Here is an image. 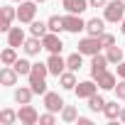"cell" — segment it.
Instances as JSON below:
<instances>
[{"label":"cell","mask_w":125,"mask_h":125,"mask_svg":"<svg viewBox=\"0 0 125 125\" xmlns=\"http://www.w3.org/2000/svg\"><path fill=\"white\" fill-rule=\"evenodd\" d=\"M113 91H115V98H118V101H125V79H120Z\"/></svg>","instance_id":"d6a6232c"},{"label":"cell","mask_w":125,"mask_h":125,"mask_svg":"<svg viewBox=\"0 0 125 125\" xmlns=\"http://www.w3.org/2000/svg\"><path fill=\"white\" fill-rule=\"evenodd\" d=\"M37 3H47V0H37Z\"/></svg>","instance_id":"60d3db41"},{"label":"cell","mask_w":125,"mask_h":125,"mask_svg":"<svg viewBox=\"0 0 125 125\" xmlns=\"http://www.w3.org/2000/svg\"><path fill=\"white\" fill-rule=\"evenodd\" d=\"M17 115H20V123H22V125H37V123H39V113H37L34 105H30V103L20 105Z\"/></svg>","instance_id":"ba28073f"},{"label":"cell","mask_w":125,"mask_h":125,"mask_svg":"<svg viewBox=\"0 0 125 125\" xmlns=\"http://www.w3.org/2000/svg\"><path fill=\"white\" fill-rule=\"evenodd\" d=\"M64 27H66V32H71V34H79V32H83V30H86V20H83L81 15L66 12V15H64Z\"/></svg>","instance_id":"277c9868"},{"label":"cell","mask_w":125,"mask_h":125,"mask_svg":"<svg viewBox=\"0 0 125 125\" xmlns=\"http://www.w3.org/2000/svg\"><path fill=\"white\" fill-rule=\"evenodd\" d=\"M47 66H49V74L52 76H61L66 71V59L61 56V54H49V59H47Z\"/></svg>","instance_id":"52a82bcc"},{"label":"cell","mask_w":125,"mask_h":125,"mask_svg":"<svg viewBox=\"0 0 125 125\" xmlns=\"http://www.w3.org/2000/svg\"><path fill=\"white\" fill-rule=\"evenodd\" d=\"M66 103H64V98H61L59 93H54V91H47L44 93V108L47 110H52V113H61V108H64Z\"/></svg>","instance_id":"30bf717a"},{"label":"cell","mask_w":125,"mask_h":125,"mask_svg":"<svg viewBox=\"0 0 125 125\" xmlns=\"http://www.w3.org/2000/svg\"><path fill=\"white\" fill-rule=\"evenodd\" d=\"M120 32H123V34H125V17H123V20H120Z\"/></svg>","instance_id":"f35d334b"},{"label":"cell","mask_w":125,"mask_h":125,"mask_svg":"<svg viewBox=\"0 0 125 125\" xmlns=\"http://www.w3.org/2000/svg\"><path fill=\"white\" fill-rule=\"evenodd\" d=\"M47 32H49V25H47V22H39V20L30 22V34H34V37H44Z\"/></svg>","instance_id":"83f0119b"},{"label":"cell","mask_w":125,"mask_h":125,"mask_svg":"<svg viewBox=\"0 0 125 125\" xmlns=\"http://www.w3.org/2000/svg\"><path fill=\"white\" fill-rule=\"evenodd\" d=\"M86 32L91 37H101L105 32V17H91V20H86Z\"/></svg>","instance_id":"7c38bea8"},{"label":"cell","mask_w":125,"mask_h":125,"mask_svg":"<svg viewBox=\"0 0 125 125\" xmlns=\"http://www.w3.org/2000/svg\"><path fill=\"white\" fill-rule=\"evenodd\" d=\"M61 5H64L66 12H74V15H81V12H86L91 8L88 0H61Z\"/></svg>","instance_id":"8fae6325"},{"label":"cell","mask_w":125,"mask_h":125,"mask_svg":"<svg viewBox=\"0 0 125 125\" xmlns=\"http://www.w3.org/2000/svg\"><path fill=\"white\" fill-rule=\"evenodd\" d=\"M30 76H39V79H47L49 76V66H47V61L42 64V61H37V64H32V71Z\"/></svg>","instance_id":"4dcf8cb0"},{"label":"cell","mask_w":125,"mask_h":125,"mask_svg":"<svg viewBox=\"0 0 125 125\" xmlns=\"http://www.w3.org/2000/svg\"><path fill=\"white\" fill-rule=\"evenodd\" d=\"M74 93H76V98H83V101H88L93 93H98V83H96V79L79 81V83H76V88H74Z\"/></svg>","instance_id":"5b68a950"},{"label":"cell","mask_w":125,"mask_h":125,"mask_svg":"<svg viewBox=\"0 0 125 125\" xmlns=\"http://www.w3.org/2000/svg\"><path fill=\"white\" fill-rule=\"evenodd\" d=\"M32 96H34L32 86H20V88H15V103H20V105L32 103Z\"/></svg>","instance_id":"d6986e66"},{"label":"cell","mask_w":125,"mask_h":125,"mask_svg":"<svg viewBox=\"0 0 125 125\" xmlns=\"http://www.w3.org/2000/svg\"><path fill=\"white\" fill-rule=\"evenodd\" d=\"M103 17H105V22L118 25L125 17V0H108V5L103 8Z\"/></svg>","instance_id":"6da1fadb"},{"label":"cell","mask_w":125,"mask_h":125,"mask_svg":"<svg viewBox=\"0 0 125 125\" xmlns=\"http://www.w3.org/2000/svg\"><path fill=\"white\" fill-rule=\"evenodd\" d=\"M59 115H61V120H64V123H76V120H79V110H76L74 105H64Z\"/></svg>","instance_id":"484cf974"},{"label":"cell","mask_w":125,"mask_h":125,"mask_svg":"<svg viewBox=\"0 0 125 125\" xmlns=\"http://www.w3.org/2000/svg\"><path fill=\"white\" fill-rule=\"evenodd\" d=\"M42 44H44V49L49 54H61V49H64V42H61V37L56 32H47L42 37Z\"/></svg>","instance_id":"8992f818"},{"label":"cell","mask_w":125,"mask_h":125,"mask_svg":"<svg viewBox=\"0 0 125 125\" xmlns=\"http://www.w3.org/2000/svg\"><path fill=\"white\" fill-rule=\"evenodd\" d=\"M12 3H22V0H12Z\"/></svg>","instance_id":"ab89813d"},{"label":"cell","mask_w":125,"mask_h":125,"mask_svg":"<svg viewBox=\"0 0 125 125\" xmlns=\"http://www.w3.org/2000/svg\"><path fill=\"white\" fill-rule=\"evenodd\" d=\"M47 25H49V32H64L66 27H64V17H59V15H52L49 20H47Z\"/></svg>","instance_id":"f1b7e54d"},{"label":"cell","mask_w":125,"mask_h":125,"mask_svg":"<svg viewBox=\"0 0 125 125\" xmlns=\"http://www.w3.org/2000/svg\"><path fill=\"white\" fill-rule=\"evenodd\" d=\"M37 17V0H22L17 8V22L20 25H30Z\"/></svg>","instance_id":"7a4b0ae2"},{"label":"cell","mask_w":125,"mask_h":125,"mask_svg":"<svg viewBox=\"0 0 125 125\" xmlns=\"http://www.w3.org/2000/svg\"><path fill=\"white\" fill-rule=\"evenodd\" d=\"M105 56H108L110 64H115V66H118L120 61H123V56H125V52H123L120 47H115V44H113V47H105Z\"/></svg>","instance_id":"44dd1931"},{"label":"cell","mask_w":125,"mask_h":125,"mask_svg":"<svg viewBox=\"0 0 125 125\" xmlns=\"http://www.w3.org/2000/svg\"><path fill=\"white\" fill-rule=\"evenodd\" d=\"M81 66H83V54H81V52H74V54H69V56H66V69L79 71Z\"/></svg>","instance_id":"cb8c5ba5"},{"label":"cell","mask_w":125,"mask_h":125,"mask_svg":"<svg viewBox=\"0 0 125 125\" xmlns=\"http://www.w3.org/2000/svg\"><path fill=\"white\" fill-rule=\"evenodd\" d=\"M12 66H15V71H17L20 76H30V71H32V64H30V59H22V56L15 61Z\"/></svg>","instance_id":"f546056e"},{"label":"cell","mask_w":125,"mask_h":125,"mask_svg":"<svg viewBox=\"0 0 125 125\" xmlns=\"http://www.w3.org/2000/svg\"><path fill=\"white\" fill-rule=\"evenodd\" d=\"M118 120H120V123L125 125V108H120V118H118Z\"/></svg>","instance_id":"74e56055"},{"label":"cell","mask_w":125,"mask_h":125,"mask_svg":"<svg viewBox=\"0 0 125 125\" xmlns=\"http://www.w3.org/2000/svg\"><path fill=\"white\" fill-rule=\"evenodd\" d=\"M20 79V74L15 71V66H3L0 69V83L3 86H15Z\"/></svg>","instance_id":"e0dca14e"},{"label":"cell","mask_w":125,"mask_h":125,"mask_svg":"<svg viewBox=\"0 0 125 125\" xmlns=\"http://www.w3.org/2000/svg\"><path fill=\"white\" fill-rule=\"evenodd\" d=\"M17 120H20L17 110H12V108H5V110H0V123H3V125H12V123H17Z\"/></svg>","instance_id":"4316f807"},{"label":"cell","mask_w":125,"mask_h":125,"mask_svg":"<svg viewBox=\"0 0 125 125\" xmlns=\"http://www.w3.org/2000/svg\"><path fill=\"white\" fill-rule=\"evenodd\" d=\"M5 37H8V44L10 47H22L25 44V39H27V34H25V30L22 27H10V32H5Z\"/></svg>","instance_id":"4fadbf2b"},{"label":"cell","mask_w":125,"mask_h":125,"mask_svg":"<svg viewBox=\"0 0 125 125\" xmlns=\"http://www.w3.org/2000/svg\"><path fill=\"white\" fill-rule=\"evenodd\" d=\"M96 83H98V88H101V91H113V88H115V83H118V76H115L113 71H103V74L96 79Z\"/></svg>","instance_id":"9a60e30c"},{"label":"cell","mask_w":125,"mask_h":125,"mask_svg":"<svg viewBox=\"0 0 125 125\" xmlns=\"http://www.w3.org/2000/svg\"><path fill=\"white\" fill-rule=\"evenodd\" d=\"M17 59H20V56H17V49H15V47H10V44L3 49V54H0V61H3L5 66H12Z\"/></svg>","instance_id":"ffe728a7"},{"label":"cell","mask_w":125,"mask_h":125,"mask_svg":"<svg viewBox=\"0 0 125 125\" xmlns=\"http://www.w3.org/2000/svg\"><path fill=\"white\" fill-rule=\"evenodd\" d=\"M88 3H91V8H105L108 0H88Z\"/></svg>","instance_id":"e575fe53"},{"label":"cell","mask_w":125,"mask_h":125,"mask_svg":"<svg viewBox=\"0 0 125 125\" xmlns=\"http://www.w3.org/2000/svg\"><path fill=\"white\" fill-rule=\"evenodd\" d=\"M30 79V86L34 91V96H44L47 93V79H39V76H27Z\"/></svg>","instance_id":"7402d4cb"},{"label":"cell","mask_w":125,"mask_h":125,"mask_svg":"<svg viewBox=\"0 0 125 125\" xmlns=\"http://www.w3.org/2000/svg\"><path fill=\"white\" fill-rule=\"evenodd\" d=\"M98 39H101V44H103V49H105V47H113V44H115V37H113L110 32H103V34H101Z\"/></svg>","instance_id":"836d02e7"},{"label":"cell","mask_w":125,"mask_h":125,"mask_svg":"<svg viewBox=\"0 0 125 125\" xmlns=\"http://www.w3.org/2000/svg\"><path fill=\"white\" fill-rule=\"evenodd\" d=\"M108 56L105 54H93L91 56V79H98L103 71H108Z\"/></svg>","instance_id":"9c48e42d"},{"label":"cell","mask_w":125,"mask_h":125,"mask_svg":"<svg viewBox=\"0 0 125 125\" xmlns=\"http://www.w3.org/2000/svg\"><path fill=\"white\" fill-rule=\"evenodd\" d=\"M22 49H25V54H27V56H37V54L44 49L42 37H34V34H32V37H27V39H25V44H22Z\"/></svg>","instance_id":"5bb4252c"},{"label":"cell","mask_w":125,"mask_h":125,"mask_svg":"<svg viewBox=\"0 0 125 125\" xmlns=\"http://www.w3.org/2000/svg\"><path fill=\"white\" fill-rule=\"evenodd\" d=\"M79 52L83 54V56H93V54H101V49H103V44H101V39L98 37H83V39H79Z\"/></svg>","instance_id":"3957f363"},{"label":"cell","mask_w":125,"mask_h":125,"mask_svg":"<svg viewBox=\"0 0 125 125\" xmlns=\"http://www.w3.org/2000/svg\"><path fill=\"white\" fill-rule=\"evenodd\" d=\"M15 20H17V10H15L12 5H3V25H0V30H3V32H10V27H12Z\"/></svg>","instance_id":"2e32d148"},{"label":"cell","mask_w":125,"mask_h":125,"mask_svg":"<svg viewBox=\"0 0 125 125\" xmlns=\"http://www.w3.org/2000/svg\"><path fill=\"white\" fill-rule=\"evenodd\" d=\"M103 115H105L108 120H115V118H120V105H118V98L105 103V108H103Z\"/></svg>","instance_id":"d4e9b609"},{"label":"cell","mask_w":125,"mask_h":125,"mask_svg":"<svg viewBox=\"0 0 125 125\" xmlns=\"http://www.w3.org/2000/svg\"><path fill=\"white\" fill-rule=\"evenodd\" d=\"M76 123H79V125H91V118H81V115H79Z\"/></svg>","instance_id":"8d00e7d4"},{"label":"cell","mask_w":125,"mask_h":125,"mask_svg":"<svg viewBox=\"0 0 125 125\" xmlns=\"http://www.w3.org/2000/svg\"><path fill=\"white\" fill-rule=\"evenodd\" d=\"M76 83H79V81H76V71H71V69H66L64 74L59 76V86L64 88V91H74Z\"/></svg>","instance_id":"ac0fdd59"},{"label":"cell","mask_w":125,"mask_h":125,"mask_svg":"<svg viewBox=\"0 0 125 125\" xmlns=\"http://www.w3.org/2000/svg\"><path fill=\"white\" fill-rule=\"evenodd\" d=\"M118 79H125V61L118 64Z\"/></svg>","instance_id":"d590c367"},{"label":"cell","mask_w":125,"mask_h":125,"mask_svg":"<svg viewBox=\"0 0 125 125\" xmlns=\"http://www.w3.org/2000/svg\"><path fill=\"white\" fill-rule=\"evenodd\" d=\"M105 103H108V101H105L103 96H98V93H93V96L88 98V110H91V113H103V108H105Z\"/></svg>","instance_id":"603a6c76"},{"label":"cell","mask_w":125,"mask_h":125,"mask_svg":"<svg viewBox=\"0 0 125 125\" xmlns=\"http://www.w3.org/2000/svg\"><path fill=\"white\" fill-rule=\"evenodd\" d=\"M54 123H56V113L47 110L44 115H39V125H54Z\"/></svg>","instance_id":"1f68e13d"}]
</instances>
